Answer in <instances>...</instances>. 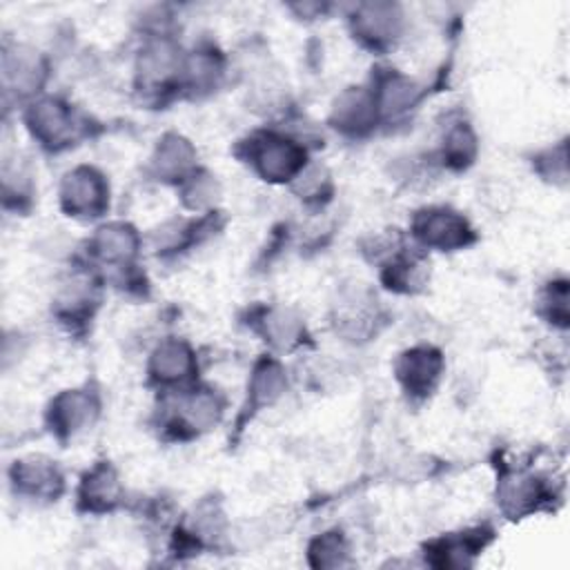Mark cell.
<instances>
[{
	"label": "cell",
	"instance_id": "obj_1",
	"mask_svg": "<svg viewBox=\"0 0 570 570\" xmlns=\"http://www.w3.org/2000/svg\"><path fill=\"white\" fill-rule=\"evenodd\" d=\"M245 158L267 183H292L307 165L305 147L278 131H258L245 142Z\"/></svg>",
	"mask_w": 570,
	"mask_h": 570
},
{
	"label": "cell",
	"instance_id": "obj_2",
	"mask_svg": "<svg viewBox=\"0 0 570 570\" xmlns=\"http://www.w3.org/2000/svg\"><path fill=\"white\" fill-rule=\"evenodd\" d=\"M185 53L180 45L165 31L147 36L136 56V85L140 91L156 94L183 80Z\"/></svg>",
	"mask_w": 570,
	"mask_h": 570
},
{
	"label": "cell",
	"instance_id": "obj_3",
	"mask_svg": "<svg viewBox=\"0 0 570 570\" xmlns=\"http://www.w3.org/2000/svg\"><path fill=\"white\" fill-rule=\"evenodd\" d=\"M24 125L33 140L49 151L71 147L80 134V122L73 116V109L65 100L51 96H42L27 105Z\"/></svg>",
	"mask_w": 570,
	"mask_h": 570
},
{
	"label": "cell",
	"instance_id": "obj_4",
	"mask_svg": "<svg viewBox=\"0 0 570 570\" xmlns=\"http://www.w3.org/2000/svg\"><path fill=\"white\" fill-rule=\"evenodd\" d=\"M60 207L73 218H98L109 207V185L105 176L89 165L73 167L60 183Z\"/></svg>",
	"mask_w": 570,
	"mask_h": 570
},
{
	"label": "cell",
	"instance_id": "obj_5",
	"mask_svg": "<svg viewBox=\"0 0 570 570\" xmlns=\"http://www.w3.org/2000/svg\"><path fill=\"white\" fill-rule=\"evenodd\" d=\"M405 27L403 7L396 2H361L350 13L354 38L376 51L392 47Z\"/></svg>",
	"mask_w": 570,
	"mask_h": 570
},
{
	"label": "cell",
	"instance_id": "obj_6",
	"mask_svg": "<svg viewBox=\"0 0 570 570\" xmlns=\"http://www.w3.org/2000/svg\"><path fill=\"white\" fill-rule=\"evenodd\" d=\"M412 234L423 247L452 252L463 249L474 240V229L468 218L450 207H423L414 214Z\"/></svg>",
	"mask_w": 570,
	"mask_h": 570
},
{
	"label": "cell",
	"instance_id": "obj_7",
	"mask_svg": "<svg viewBox=\"0 0 570 570\" xmlns=\"http://www.w3.org/2000/svg\"><path fill=\"white\" fill-rule=\"evenodd\" d=\"M100 410L98 394L89 387H78V390H65L53 401L49 403L47 410V423L49 430L58 439H73L82 430H87Z\"/></svg>",
	"mask_w": 570,
	"mask_h": 570
},
{
	"label": "cell",
	"instance_id": "obj_8",
	"mask_svg": "<svg viewBox=\"0 0 570 570\" xmlns=\"http://www.w3.org/2000/svg\"><path fill=\"white\" fill-rule=\"evenodd\" d=\"M47 80V60L40 51L27 45L4 47L2 53V82L4 91L18 98L36 96Z\"/></svg>",
	"mask_w": 570,
	"mask_h": 570
},
{
	"label": "cell",
	"instance_id": "obj_9",
	"mask_svg": "<svg viewBox=\"0 0 570 570\" xmlns=\"http://www.w3.org/2000/svg\"><path fill=\"white\" fill-rule=\"evenodd\" d=\"M381 114L374 100L372 89L365 87H347L343 89L330 109V125L352 138L365 136L370 134L376 122H379Z\"/></svg>",
	"mask_w": 570,
	"mask_h": 570
},
{
	"label": "cell",
	"instance_id": "obj_10",
	"mask_svg": "<svg viewBox=\"0 0 570 570\" xmlns=\"http://www.w3.org/2000/svg\"><path fill=\"white\" fill-rule=\"evenodd\" d=\"M223 407V399L216 390L207 385L189 387L178 396L171 425H176L183 436H198L218 425Z\"/></svg>",
	"mask_w": 570,
	"mask_h": 570
},
{
	"label": "cell",
	"instance_id": "obj_11",
	"mask_svg": "<svg viewBox=\"0 0 570 570\" xmlns=\"http://www.w3.org/2000/svg\"><path fill=\"white\" fill-rule=\"evenodd\" d=\"M379 323V305L376 296L365 289L361 283L358 287L343 289L338 303H334V325L350 341H363L376 334Z\"/></svg>",
	"mask_w": 570,
	"mask_h": 570
},
{
	"label": "cell",
	"instance_id": "obj_12",
	"mask_svg": "<svg viewBox=\"0 0 570 570\" xmlns=\"http://www.w3.org/2000/svg\"><path fill=\"white\" fill-rule=\"evenodd\" d=\"M394 372L403 390L414 399H425L434 392L443 374V356L436 347L419 345L399 354Z\"/></svg>",
	"mask_w": 570,
	"mask_h": 570
},
{
	"label": "cell",
	"instance_id": "obj_13",
	"mask_svg": "<svg viewBox=\"0 0 570 570\" xmlns=\"http://www.w3.org/2000/svg\"><path fill=\"white\" fill-rule=\"evenodd\" d=\"M9 479L13 490L29 499L56 501L65 488V479L58 465L51 459L36 454L13 461Z\"/></svg>",
	"mask_w": 570,
	"mask_h": 570
},
{
	"label": "cell",
	"instance_id": "obj_14",
	"mask_svg": "<svg viewBox=\"0 0 570 570\" xmlns=\"http://www.w3.org/2000/svg\"><path fill=\"white\" fill-rule=\"evenodd\" d=\"M140 249V236L129 223H105L89 238V254L109 267L127 269Z\"/></svg>",
	"mask_w": 570,
	"mask_h": 570
},
{
	"label": "cell",
	"instance_id": "obj_15",
	"mask_svg": "<svg viewBox=\"0 0 570 570\" xmlns=\"http://www.w3.org/2000/svg\"><path fill=\"white\" fill-rule=\"evenodd\" d=\"M196 354L180 338H165L149 356V379L160 387H178L194 379Z\"/></svg>",
	"mask_w": 570,
	"mask_h": 570
},
{
	"label": "cell",
	"instance_id": "obj_16",
	"mask_svg": "<svg viewBox=\"0 0 570 570\" xmlns=\"http://www.w3.org/2000/svg\"><path fill=\"white\" fill-rule=\"evenodd\" d=\"M149 171L156 180L183 185L196 171V149L180 134H165L149 158Z\"/></svg>",
	"mask_w": 570,
	"mask_h": 570
},
{
	"label": "cell",
	"instance_id": "obj_17",
	"mask_svg": "<svg viewBox=\"0 0 570 570\" xmlns=\"http://www.w3.org/2000/svg\"><path fill=\"white\" fill-rule=\"evenodd\" d=\"M379 114L385 118H396L410 111L423 96L421 87L405 73L396 69H376L372 87Z\"/></svg>",
	"mask_w": 570,
	"mask_h": 570
},
{
	"label": "cell",
	"instance_id": "obj_18",
	"mask_svg": "<svg viewBox=\"0 0 570 570\" xmlns=\"http://www.w3.org/2000/svg\"><path fill=\"white\" fill-rule=\"evenodd\" d=\"M548 492L543 490V481H539L532 474L523 472H503L499 476V488H497V501L501 510L519 519L532 510H537L546 501Z\"/></svg>",
	"mask_w": 570,
	"mask_h": 570
},
{
	"label": "cell",
	"instance_id": "obj_19",
	"mask_svg": "<svg viewBox=\"0 0 570 570\" xmlns=\"http://www.w3.org/2000/svg\"><path fill=\"white\" fill-rule=\"evenodd\" d=\"M122 499V485L118 472L107 463H96L80 481L78 488V503L87 512H109Z\"/></svg>",
	"mask_w": 570,
	"mask_h": 570
},
{
	"label": "cell",
	"instance_id": "obj_20",
	"mask_svg": "<svg viewBox=\"0 0 570 570\" xmlns=\"http://www.w3.org/2000/svg\"><path fill=\"white\" fill-rule=\"evenodd\" d=\"M285 387H287V374L281 361H276L274 356H263L252 370L243 416H249L254 412H261L274 405L283 396Z\"/></svg>",
	"mask_w": 570,
	"mask_h": 570
},
{
	"label": "cell",
	"instance_id": "obj_21",
	"mask_svg": "<svg viewBox=\"0 0 570 570\" xmlns=\"http://www.w3.org/2000/svg\"><path fill=\"white\" fill-rule=\"evenodd\" d=\"M98 303H100L98 285L89 278H76L60 289L53 309L62 323L82 325L94 316V309L98 307Z\"/></svg>",
	"mask_w": 570,
	"mask_h": 570
},
{
	"label": "cell",
	"instance_id": "obj_22",
	"mask_svg": "<svg viewBox=\"0 0 570 570\" xmlns=\"http://www.w3.org/2000/svg\"><path fill=\"white\" fill-rule=\"evenodd\" d=\"M223 56L214 47H200L185 56L183 85L194 94H207L218 87L223 78Z\"/></svg>",
	"mask_w": 570,
	"mask_h": 570
},
{
	"label": "cell",
	"instance_id": "obj_23",
	"mask_svg": "<svg viewBox=\"0 0 570 570\" xmlns=\"http://www.w3.org/2000/svg\"><path fill=\"white\" fill-rule=\"evenodd\" d=\"M258 327H261L265 341L274 350H281V352H289L305 341V325H303L301 316L285 307L267 309L261 316Z\"/></svg>",
	"mask_w": 570,
	"mask_h": 570
},
{
	"label": "cell",
	"instance_id": "obj_24",
	"mask_svg": "<svg viewBox=\"0 0 570 570\" xmlns=\"http://www.w3.org/2000/svg\"><path fill=\"white\" fill-rule=\"evenodd\" d=\"M483 530H474V532H461V534H452V537H443L434 543H430V550L434 557V566H445V568H461V566H470L472 563V554L483 548Z\"/></svg>",
	"mask_w": 570,
	"mask_h": 570
},
{
	"label": "cell",
	"instance_id": "obj_25",
	"mask_svg": "<svg viewBox=\"0 0 570 570\" xmlns=\"http://www.w3.org/2000/svg\"><path fill=\"white\" fill-rule=\"evenodd\" d=\"M443 163L452 169H465L476 158V136L468 122H454L443 138Z\"/></svg>",
	"mask_w": 570,
	"mask_h": 570
},
{
	"label": "cell",
	"instance_id": "obj_26",
	"mask_svg": "<svg viewBox=\"0 0 570 570\" xmlns=\"http://www.w3.org/2000/svg\"><path fill=\"white\" fill-rule=\"evenodd\" d=\"M292 189L305 203H321L332 194V176L323 165L307 163L292 180Z\"/></svg>",
	"mask_w": 570,
	"mask_h": 570
},
{
	"label": "cell",
	"instance_id": "obj_27",
	"mask_svg": "<svg viewBox=\"0 0 570 570\" xmlns=\"http://www.w3.org/2000/svg\"><path fill=\"white\" fill-rule=\"evenodd\" d=\"M347 541L343 532L330 530L316 537L309 546V561L316 568H341L347 563Z\"/></svg>",
	"mask_w": 570,
	"mask_h": 570
},
{
	"label": "cell",
	"instance_id": "obj_28",
	"mask_svg": "<svg viewBox=\"0 0 570 570\" xmlns=\"http://www.w3.org/2000/svg\"><path fill=\"white\" fill-rule=\"evenodd\" d=\"M220 189H218V183H216V176H212L209 171H200L196 169L183 185H180V196H183V203L189 207V209H207L216 203Z\"/></svg>",
	"mask_w": 570,
	"mask_h": 570
},
{
	"label": "cell",
	"instance_id": "obj_29",
	"mask_svg": "<svg viewBox=\"0 0 570 570\" xmlns=\"http://www.w3.org/2000/svg\"><path fill=\"white\" fill-rule=\"evenodd\" d=\"M568 154H566V142L552 147V149H546L537 156L534 160V167L537 171L550 180V183H566L568 178V163H566Z\"/></svg>",
	"mask_w": 570,
	"mask_h": 570
}]
</instances>
